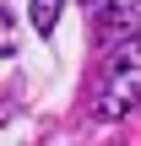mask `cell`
Here are the masks:
<instances>
[{"label":"cell","instance_id":"obj_1","mask_svg":"<svg viewBox=\"0 0 141 146\" xmlns=\"http://www.w3.org/2000/svg\"><path fill=\"white\" fill-rule=\"evenodd\" d=\"M136 103H141V38H130V43H114L98 76V92H92V114L103 125H120Z\"/></svg>","mask_w":141,"mask_h":146},{"label":"cell","instance_id":"obj_3","mask_svg":"<svg viewBox=\"0 0 141 146\" xmlns=\"http://www.w3.org/2000/svg\"><path fill=\"white\" fill-rule=\"evenodd\" d=\"M60 11H65V0H33V27H38V33H54Z\"/></svg>","mask_w":141,"mask_h":146},{"label":"cell","instance_id":"obj_2","mask_svg":"<svg viewBox=\"0 0 141 146\" xmlns=\"http://www.w3.org/2000/svg\"><path fill=\"white\" fill-rule=\"evenodd\" d=\"M87 22L98 33V43H130L141 38V0H87Z\"/></svg>","mask_w":141,"mask_h":146},{"label":"cell","instance_id":"obj_4","mask_svg":"<svg viewBox=\"0 0 141 146\" xmlns=\"http://www.w3.org/2000/svg\"><path fill=\"white\" fill-rule=\"evenodd\" d=\"M0 54H11V16L0 11Z\"/></svg>","mask_w":141,"mask_h":146}]
</instances>
